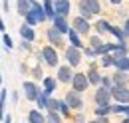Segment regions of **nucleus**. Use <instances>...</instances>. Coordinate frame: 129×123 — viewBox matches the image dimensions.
Masks as SVG:
<instances>
[{"label":"nucleus","mask_w":129,"mask_h":123,"mask_svg":"<svg viewBox=\"0 0 129 123\" xmlns=\"http://www.w3.org/2000/svg\"><path fill=\"white\" fill-rule=\"evenodd\" d=\"M24 18H26V24H30V26H36V24H40V22L48 20L44 6H40L38 2H32V10L24 16Z\"/></svg>","instance_id":"f257e3e1"},{"label":"nucleus","mask_w":129,"mask_h":123,"mask_svg":"<svg viewBox=\"0 0 129 123\" xmlns=\"http://www.w3.org/2000/svg\"><path fill=\"white\" fill-rule=\"evenodd\" d=\"M80 12L85 20H89L93 14H99L101 12L99 0H80Z\"/></svg>","instance_id":"f03ea898"},{"label":"nucleus","mask_w":129,"mask_h":123,"mask_svg":"<svg viewBox=\"0 0 129 123\" xmlns=\"http://www.w3.org/2000/svg\"><path fill=\"white\" fill-rule=\"evenodd\" d=\"M40 56H42V60L46 61L48 66H52V68L58 66V52H56V48H54V46H44Z\"/></svg>","instance_id":"7ed1b4c3"},{"label":"nucleus","mask_w":129,"mask_h":123,"mask_svg":"<svg viewBox=\"0 0 129 123\" xmlns=\"http://www.w3.org/2000/svg\"><path fill=\"white\" fill-rule=\"evenodd\" d=\"M111 95L117 103H129V89L127 87H119V85H113L111 87Z\"/></svg>","instance_id":"20e7f679"},{"label":"nucleus","mask_w":129,"mask_h":123,"mask_svg":"<svg viewBox=\"0 0 129 123\" xmlns=\"http://www.w3.org/2000/svg\"><path fill=\"white\" fill-rule=\"evenodd\" d=\"M72 85H74L76 91H85L87 85H89V79H87L85 74H74V77H72Z\"/></svg>","instance_id":"39448f33"},{"label":"nucleus","mask_w":129,"mask_h":123,"mask_svg":"<svg viewBox=\"0 0 129 123\" xmlns=\"http://www.w3.org/2000/svg\"><path fill=\"white\" fill-rule=\"evenodd\" d=\"M24 93H26V99L28 101H36L38 95H40V87L34 83V81H24Z\"/></svg>","instance_id":"423d86ee"},{"label":"nucleus","mask_w":129,"mask_h":123,"mask_svg":"<svg viewBox=\"0 0 129 123\" xmlns=\"http://www.w3.org/2000/svg\"><path fill=\"white\" fill-rule=\"evenodd\" d=\"M66 60H68V64L74 68V66H80V61H81V52H80V48H68L66 50Z\"/></svg>","instance_id":"0eeeda50"},{"label":"nucleus","mask_w":129,"mask_h":123,"mask_svg":"<svg viewBox=\"0 0 129 123\" xmlns=\"http://www.w3.org/2000/svg\"><path fill=\"white\" fill-rule=\"evenodd\" d=\"M93 97H95V103H97V105H109V101H111L113 95H111V91H109V89H105V87L101 85V87L95 91V95H93Z\"/></svg>","instance_id":"6e6552de"},{"label":"nucleus","mask_w":129,"mask_h":123,"mask_svg":"<svg viewBox=\"0 0 129 123\" xmlns=\"http://www.w3.org/2000/svg\"><path fill=\"white\" fill-rule=\"evenodd\" d=\"M78 93L80 91H76V89H72V91L66 93V103H68L72 109H81V105H83V101H81V97Z\"/></svg>","instance_id":"1a4fd4ad"},{"label":"nucleus","mask_w":129,"mask_h":123,"mask_svg":"<svg viewBox=\"0 0 129 123\" xmlns=\"http://www.w3.org/2000/svg\"><path fill=\"white\" fill-rule=\"evenodd\" d=\"M70 0H54V10L56 16H68L70 14Z\"/></svg>","instance_id":"9d476101"},{"label":"nucleus","mask_w":129,"mask_h":123,"mask_svg":"<svg viewBox=\"0 0 129 123\" xmlns=\"http://www.w3.org/2000/svg\"><path fill=\"white\" fill-rule=\"evenodd\" d=\"M74 30L78 32V34H85V32H89V22H87L83 16L74 18Z\"/></svg>","instance_id":"9b49d317"},{"label":"nucleus","mask_w":129,"mask_h":123,"mask_svg":"<svg viewBox=\"0 0 129 123\" xmlns=\"http://www.w3.org/2000/svg\"><path fill=\"white\" fill-rule=\"evenodd\" d=\"M72 77H74V74H72V66H60V68H58V79H60L62 83L72 81Z\"/></svg>","instance_id":"f8f14e48"},{"label":"nucleus","mask_w":129,"mask_h":123,"mask_svg":"<svg viewBox=\"0 0 129 123\" xmlns=\"http://www.w3.org/2000/svg\"><path fill=\"white\" fill-rule=\"evenodd\" d=\"M52 22H54V28H56L58 32H62V34H68V32L72 30V28H70V24L66 22V16H56Z\"/></svg>","instance_id":"ddd939ff"},{"label":"nucleus","mask_w":129,"mask_h":123,"mask_svg":"<svg viewBox=\"0 0 129 123\" xmlns=\"http://www.w3.org/2000/svg\"><path fill=\"white\" fill-rule=\"evenodd\" d=\"M129 83V76L127 72H115V76H113V85H119V87H127Z\"/></svg>","instance_id":"4468645a"},{"label":"nucleus","mask_w":129,"mask_h":123,"mask_svg":"<svg viewBox=\"0 0 129 123\" xmlns=\"http://www.w3.org/2000/svg\"><path fill=\"white\" fill-rule=\"evenodd\" d=\"M48 40L54 46H64V38H62V32H58L56 28H50L48 30Z\"/></svg>","instance_id":"2eb2a0df"},{"label":"nucleus","mask_w":129,"mask_h":123,"mask_svg":"<svg viewBox=\"0 0 129 123\" xmlns=\"http://www.w3.org/2000/svg\"><path fill=\"white\" fill-rule=\"evenodd\" d=\"M20 38H22V40H28V42H32L34 38H36V34H34L30 24H22V26H20Z\"/></svg>","instance_id":"dca6fc26"},{"label":"nucleus","mask_w":129,"mask_h":123,"mask_svg":"<svg viewBox=\"0 0 129 123\" xmlns=\"http://www.w3.org/2000/svg\"><path fill=\"white\" fill-rule=\"evenodd\" d=\"M16 8H18V14L20 16H26L30 10H32V2H30V0H18Z\"/></svg>","instance_id":"f3484780"},{"label":"nucleus","mask_w":129,"mask_h":123,"mask_svg":"<svg viewBox=\"0 0 129 123\" xmlns=\"http://www.w3.org/2000/svg\"><path fill=\"white\" fill-rule=\"evenodd\" d=\"M50 97H52V93L48 91H40V95H38V109H48V101H50Z\"/></svg>","instance_id":"a211bd4d"},{"label":"nucleus","mask_w":129,"mask_h":123,"mask_svg":"<svg viewBox=\"0 0 129 123\" xmlns=\"http://www.w3.org/2000/svg\"><path fill=\"white\" fill-rule=\"evenodd\" d=\"M28 121L30 123H46V117L38 109H32V111H28Z\"/></svg>","instance_id":"6ab92c4d"},{"label":"nucleus","mask_w":129,"mask_h":123,"mask_svg":"<svg viewBox=\"0 0 129 123\" xmlns=\"http://www.w3.org/2000/svg\"><path fill=\"white\" fill-rule=\"evenodd\" d=\"M87 79H89V83H93V85H99V83H101V76H99V72H97L95 66H91V68H89Z\"/></svg>","instance_id":"aec40b11"},{"label":"nucleus","mask_w":129,"mask_h":123,"mask_svg":"<svg viewBox=\"0 0 129 123\" xmlns=\"http://www.w3.org/2000/svg\"><path fill=\"white\" fill-rule=\"evenodd\" d=\"M44 10H46V16H48V20H54V18H56L54 0H44Z\"/></svg>","instance_id":"412c9836"},{"label":"nucleus","mask_w":129,"mask_h":123,"mask_svg":"<svg viewBox=\"0 0 129 123\" xmlns=\"http://www.w3.org/2000/svg\"><path fill=\"white\" fill-rule=\"evenodd\" d=\"M95 30L99 32V34H107V32H111V24L105 22V20H97L95 22Z\"/></svg>","instance_id":"4be33fe9"},{"label":"nucleus","mask_w":129,"mask_h":123,"mask_svg":"<svg viewBox=\"0 0 129 123\" xmlns=\"http://www.w3.org/2000/svg\"><path fill=\"white\" fill-rule=\"evenodd\" d=\"M68 36H70V44H72L74 48H81V40H80V36H78V32L74 30V28H72V30L68 32Z\"/></svg>","instance_id":"5701e85b"},{"label":"nucleus","mask_w":129,"mask_h":123,"mask_svg":"<svg viewBox=\"0 0 129 123\" xmlns=\"http://www.w3.org/2000/svg\"><path fill=\"white\" fill-rule=\"evenodd\" d=\"M115 68L119 70V72H129V58H119V60H115Z\"/></svg>","instance_id":"b1692460"},{"label":"nucleus","mask_w":129,"mask_h":123,"mask_svg":"<svg viewBox=\"0 0 129 123\" xmlns=\"http://www.w3.org/2000/svg\"><path fill=\"white\" fill-rule=\"evenodd\" d=\"M54 89H56V79L54 77H44V91L54 93Z\"/></svg>","instance_id":"393cba45"},{"label":"nucleus","mask_w":129,"mask_h":123,"mask_svg":"<svg viewBox=\"0 0 129 123\" xmlns=\"http://www.w3.org/2000/svg\"><path fill=\"white\" fill-rule=\"evenodd\" d=\"M109 34H113L121 44H123V42H125V38H127V36H125V32L121 30V28H117V26H111V32H109Z\"/></svg>","instance_id":"a878e982"},{"label":"nucleus","mask_w":129,"mask_h":123,"mask_svg":"<svg viewBox=\"0 0 129 123\" xmlns=\"http://www.w3.org/2000/svg\"><path fill=\"white\" fill-rule=\"evenodd\" d=\"M101 66H103V68L115 66V58H113V54H103V56H101Z\"/></svg>","instance_id":"bb28decb"},{"label":"nucleus","mask_w":129,"mask_h":123,"mask_svg":"<svg viewBox=\"0 0 129 123\" xmlns=\"http://www.w3.org/2000/svg\"><path fill=\"white\" fill-rule=\"evenodd\" d=\"M46 123H62V117H60V113H58V111H48Z\"/></svg>","instance_id":"cd10ccee"},{"label":"nucleus","mask_w":129,"mask_h":123,"mask_svg":"<svg viewBox=\"0 0 129 123\" xmlns=\"http://www.w3.org/2000/svg\"><path fill=\"white\" fill-rule=\"evenodd\" d=\"M107 113H111V105H97V109H95L97 117H105Z\"/></svg>","instance_id":"c85d7f7f"},{"label":"nucleus","mask_w":129,"mask_h":123,"mask_svg":"<svg viewBox=\"0 0 129 123\" xmlns=\"http://www.w3.org/2000/svg\"><path fill=\"white\" fill-rule=\"evenodd\" d=\"M48 111H60V99L50 97V101H48Z\"/></svg>","instance_id":"c756f323"},{"label":"nucleus","mask_w":129,"mask_h":123,"mask_svg":"<svg viewBox=\"0 0 129 123\" xmlns=\"http://www.w3.org/2000/svg\"><path fill=\"white\" fill-rule=\"evenodd\" d=\"M6 97H8V93H6V89H2V95H0V119H4V105H6Z\"/></svg>","instance_id":"7c9ffc66"},{"label":"nucleus","mask_w":129,"mask_h":123,"mask_svg":"<svg viewBox=\"0 0 129 123\" xmlns=\"http://www.w3.org/2000/svg\"><path fill=\"white\" fill-rule=\"evenodd\" d=\"M2 42H4V48H6V50H12L14 42H12V38H10V36H8L6 32H4V36H2Z\"/></svg>","instance_id":"2f4dec72"},{"label":"nucleus","mask_w":129,"mask_h":123,"mask_svg":"<svg viewBox=\"0 0 129 123\" xmlns=\"http://www.w3.org/2000/svg\"><path fill=\"white\" fill-rule=\"evenodd\" d=\"M70 105H68V103H66V99H60V113H62V115H70Z\"/></svg>","instance_id":"473e14b6"},{"label":"nucleus","mask_w":129,"mask_h":123,"mask_svg":"<svg viewBox=\"0 0 129 123\" xmlns=\"http://www.w3.org/2000/svg\"><path fill=\"white\" fill-rule=\"evenodd\" d=\"M101 85H103V87H105V89H109V91H111V87H113V77H101Z\"/></svg>","instance_id":"72a5a7b5"},{"label":"nucleus","mask_w":129,"mask_h":123,"mask_svg":"<svg viewBox=\"0 0 129 123\" xmlns=\"http://www.w3.org/2000/svg\"><path fill=\"white\" fill-rule=\"evenodd\" d=\"M101 44H103V42H101V38H99V36H91V38H89V46L93 48V50L99 48Z\"/></svg>","instance_id":"f704fd0d"},{"label":"nucleus","mask_w":129,"mask_h":123,"mask_svg":"<svg viewBox=\"0 0 129 123\" xmlns=\"http://www.w3.org/2000/svg\"><path fill=\"white\" fill-rule=\"evenodd\" d=\"M85 56H87V58H93V56H97V54H95L93 48H85Z\"/></svg>","instance_id":"c9c22d12"},{"label":"nucleus","mask_w":129,"mask_h":123,"mask_svg":"<svg viewBox=\"0 0 129 123\" xmlns=\"http://www.w3.org/2000/svg\"><path fill=\"white\" fill-rule=\"evenodd\" d=\"M123 32H125V36L129 38V18L125 20V26H123Z\"/></svg>","instance_id":"e433bc0d"},{"label":"nucleus","mask_w":129,"mask_h":123,"mask_svg":"<svg viewBox=\"0 0 129 123\" xmlns=\"http://www.w3.org/2000/svg\"><path fill=\"white\" fill-rule=\"evenodd\" d=\"M22 48H24V50H30V42H28V40H22Z\"/></svg>","instance_id":"4c0bfd02"},{"label":"nucleus","mask_w":129,"mask_h":123,"mask_svg":"<svg viewBox=\"0 0 129 123\" xmlns=\"http://www.w3.org/2000/svg\"><path fill=\"white\" fill-rule=\"evenodd\" d=\"M76 121H78V123H83V115H81V113L78 115V117H76Z\"/></svg>","instance_id":"58836bf2"},{"label":"nucleus","mask_w":129,"mask_h":123,"mask_svg":"<svg viewBox=\"0 0 129 123\" xmlns=\"http://www.w3.org/2000/svg\"><path fill=\"white\" fill-rule=\"evenodd\" d=\"M4 123H12V117H10V115H6V117H4Z\"/></svg>","instance_id":"ea45409f"},{"label":"nucleus","mask_w":129,"mask_h":123,"mask_svg":"<svg viewBox=\"0 0 129 123\" xmlns=\"http://www.w3.org/2000/svg\"><path fill=\"white\" fill-rule=\"evenodd\" d=\"M97 121H99V123H109L107 119H105V117H97Z\"/></svg>","instance_id":"a19ab883"},{"label":"nucleus","mask_w":129,"mask_h":123,"mask_svg":"<svg viewBox=\"0 0 129 123\" xmlns=\"http://www.w3.org/2000/svg\"><path fill=\"white\" fill-rule=\"evenodd\" d=\"M0 32H4V20L0 18Z\"/></svg>","instance_id":"79ce46f5"},{"label":"nucleus","mask_w":129,"mask_h":123,"mask_svg":"<svg viewBox=\"0 0 129 123\" xmlns=\"http://www.w3.org/2000/svg\"><path fill=\"white\" fill-rule=\"evenodd\" d=\"M111 4H121V0H109Z\"/></svg>","instance_id":"37998d69"},{"label":"nucleus","mask_w":129,"mask_h":123,"mask_svg":"<svg viewBox=\"0 0 129 123\" xmlns=\"http://www.w3.org/2000/svg\"><path fill=\"white\" fill-rule=\"evenodd\" d=\"M121 123H129V117H125V119H123V121H121Z\"/></svg>","instance_id":"c03bdc74"},{"label":"nucleus","mask_w":129,"mask_h":123,"mask_svg":"<svg viewBox=\"0 0 129 123\" xmlns=\"http://www.w3.org/2000/svg\"><path fill=\"white\" fill-rule=\"evenodd\" d=\"M125 115H127V117H129V105H127V111H125Z\"/></svg>","instance_id":"a18cd8bd"},{"label":"nucleus","mask_w":129,"mask_h":123,"mask_svg":"<svg viewBox=\"0 0 129 123\" xmlns=\"http://www.w3.org/2000/svg\"><path fill=\"white\" fill-rule=\"evenodd\" d=\"M89 123H99V121H97V119H95V121H89Z\"/></svg>","instance_id":"49530a36"},{"label":"nucleus","mask_w":129,"mask_h":123,"mask_svg":"<svg viewBox=\"0 0 129 123\" xmlns=\"http://www.w3.org/2000/svg\"><path fill=\"white\" fill-rule=\"evenodd\" d=\"M0 81H2V76H0Z\"/></svg>","instance_id":"de8ad7c7"},{"label":"nucleus","mask_w":129,"mask_h":123,"mask_svg":"<svg viewBox=\"0 0 129 123\" xmlns=\"http://www.w3.org/2000/svg\"><path fill=\"white\" fill-rule=\"evenodd\" d=\"M30 2H36V0H30Z\"/></svg>","instance_id":"09e8293b"},{"label":"nucleus","mask_w":129,"mask_h":123,"mask_svg":"<svg viewBox=\"0 0 129 123\" xmlns=\"http://www.w3.org/2000/svg\"><path fill=\"white\" fill-rule=\"evenodd\" d=\"M0 95H2V91H0Z\"/></svg>","instance_id":"8fccbe9b"}]
</instances>
